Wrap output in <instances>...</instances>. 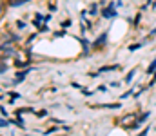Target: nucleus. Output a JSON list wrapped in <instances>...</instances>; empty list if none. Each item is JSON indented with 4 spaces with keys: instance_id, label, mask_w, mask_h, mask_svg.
<instances>
[{
    "instance_id": "7c9ffc66",
    "label": "nucleus",
    "mask_w": 156,
    "mask_h": 136,
    "mask_svg": "<svg viewBox=\"0 0 156 136\" xmlns=\"http://www.w3.org/2000/svg\"><path fill=\"white\" fill-rule=\"evenodd\" d=\"M98 91H102V92H105V91H107V87H105V85H100V87H98Z\"/></svg>"
},
{
    "instance_id": "0eeeda50",
    "label": "nucleus",
    "mask_w": 156,
    "mask_h": 136,
    "mask_svg": "<svg viewBox=\"0 0 156 136\" xmlns=\"http://www.w3.org/2000/svg\"><path fill=\"white\" fill-rule=\"evenodd\" d=\"M27 2H31V0H11V2H9V7L15 9V7H20V5H24V4H27Z\"/></svg>"
},
{
    "instance_id": "393cba45",
    "label": "nucleus",
    "mask_w": 156,
    "mask_h": 136,
    "mask_svg": "<svg viewBox=\"0 0 156 136\" xmlns=\"http://www.w3.org/2000/svg\"><path fill=\"white\" fill-rule=\"evenodd\" d=\"M153 85H156V73L153 75V80L149 82V87H153Z\"/></svg>"
},
{
    "instance_id": "423d86ee",
    "label": "nucleus",
    "mask_w": 156,
    "mask_h": 136,
    "mask_svg": "<svg viewBox=\"0 0 156 136\" xmlns=\"http://www.w3.org/2000/svg\"><path fill=\"white\" fill-rule=\"evenodd\" d=\"M136 73H138V69H131V71L125 75L123 82H125V84H133V80H134V76H136Z\"/></svg>"
},
{
    "instance_id": "6e6552de",
    "label": "nucleus",
    "mask_w": 156,
    "mask_h": 136,
    "mask_svg": "<svg viewBox=\"0 0 156 136\" xmlns=\"http://www.w3.org/2000/svg\"><path fill=\"white\" fill-rule=\"evenodd\" d=\"M71 26H73V20H71V18H64V20L60 22V27H62V29H69Z\"/></svg>"
},
{
    "instance_id": "412c9836",
    "label": "nucleus",
    "mask_w": 156,
    "mask_h": 136,
    "mask_svg": "<svg viewBox=\"0 0 156 136\" xmlns=\"http://www.w3.org/2000/svg\"><path fill=\"white\" fill-rule=\"evenodd\" d=\"M55 37H56V38H60V37H66V29H62V31H56V33H55Z\"/></svg>"
},
{
    "instance_id": "a878e982",
    "label": "nucleus",
    "mask_w": 156,
    "mask_h": 136,
    "mask_svg": "<svg viewBox=\"0 0 156 136\" xmlns=\"http://www.w3.org/2000/svg\"><path fill=\"white\" fill-rule=\"evenodd\" d=\"M71 85H73V87H75V89H80V91H83V87H82V85H80V84H76V82H73V84H71Z\"/></svg>"
},
{
    "instance_id": "c85d7f7f",
    "label": "nucleus",
    "mask_w": 156,
    "mask_h": 136,
    "mask_svg": "<svg viewBox=\"0 0 156 136\" xmlns=\"http://www.w3.org/2000/svg\"><path fill=\"white\" fill-rule=\"evenodd\" d=\"M5 116H7V111H5V107L2 105V118H5Z\"/></svg>"
},
{
    "instance_id": "20e7f679",
    "label": "nucleus",
    "mask_w": 156,
    "mask_h": 136,
    "mask_svg": "<svg viewBox=\"0 0 156 136\" xmlns=\"http://www.w3.org/2000/svg\"><path fill=\"white\" fill-rule=\"evenodd\" d=\"M122 65H118V64H115V65H102L100 69H98V73H109V71H118Z\"/></svg>"
},
{
    "instance_id": "5701e85b",
    "label": "nucleus",
    "mask_w": 156,
    "mask_h": 136,
    "mask_svg": "<svg viewBox=\"0 0 156 136\" xmlns=\"http://www.w3.org/2000/svg\"><path fill=\"white\" fill-rule=\"evenodd\" d=\"M147 134H149V127H145L144 131H140V133H138L136 136H147Z\"/></svg>"
},
{
    "instance_id": "dca6fc26",
    "label": "nucleus",
    "mask_w": 156,
    "mask_h": 136,
    "mask_svg": "<svg viewBox=\"0 0 156 136\" xmlns=\"http://www.w3.org/2000/svg\"><path fill=\"white\" fill-rule=\"evenodd\" d=\"M56 131H58V127H49L47 131H44V134L49 136V134H53V133H56Z\"/></svg>"
},
{
    "instance_id": "f3484780",
    "label": "nucleus",
    "mask_w": 156,
    "mask_h": 136,
    "mask_svg": "<svg viewBox=\"0 0 156 136\" xmlns=\"http://www.w3.org/2000/svg\"><path fill=\"white\" fill-rule=\"evenodd\" d=\"M47 114H49V113H47V109H42V111H38V113H37V116H38V118H45Z\"/></svg>"
},
{
    "instance_id": "c756f323",
    "label": "nucleus",
    "mask_w": 156,
    "mask_h": 136,
    "mask_svg": "<svg viewBox=\"0 0 156 136\" xmlns=\"http://www.w3.org/2000/svg\"><path fill=\"white\" fill-rule=\"evenodd\" d=\"M115 4H116V7H122V5H123V0H116Z\"/></svg>"
},
{
    "instance_id": "7ed1b4c3",
    "label": "nucleus",
    "mask_w": 156,
    "mask_h": 136,
    "mask_svg": "<svg viewBox=\"0 0 156 136\" xmlns=\"http://www.w3.org/2000/svg\"><path fill=\"white\" fill-rule=\"evenodd\" d=\"M94 107H98V109H120L122 103H120V102H118V103H98V105H94Z\"/></svg>"
},
{
    "instance_id": "bb28decb",
    "label": "nucleus",
    "mask_w": 156,
    "mask_h": 136,
    "mask_svg": "<svg viewBox=\"0 0 156 136\" xmlns=\"http://www.w3.org/2000/svg\"><path fill=\"white\" fill-rule=\"evenodd\" d=\"M37 35H38V33H37ZM37 35H31V37H29V38H27V44H31V42H33V40H35V38H37Z\"/></svg>"
},
{
    "instance_id": "cd10ccee",
    "label": "nucleus",
    "mask_w": 156,
    "mask_h": 136,
    "mask_svg": "<svg viewBox=\"0 0 156 136\" xmlns=\"http://www.w3.org/2000/svg\"><path fill=\"white\" fill-rule=\"evenodd\" d=\"M111 87H120V82H109Z\"/></svg>"
},
{
    "instance_id": "9d476101",
    "label": "nucleus",
    "mask_w": 156,
    "mask_h": 136,
    "mask_svg": "<svg viewBox=\"0 0 156 136\" xmlns=\"http://www.w3.org/2000/svg\"><path fill=\"white\" fill-rule=\"evenodd\" d=\"M140 22H142V11H140V13H136V16H134V20H133V26H134V27H138V26H140Z\"/></svg>"
},
{
    "instance_id": "f257e3e1",
    "label": "nucleus",
    "mask_w": 156,
    "mask_h": 136,
    "mask_svg": "<svg viewBox=\"0 0 156 136\" xmlns=\"http://www.w3.org/2000/svg\"><path fill=\"white\" fill-rule=\"evenodd\" d=\"M100 15H102L104 18H107V20H113V18H116V16H118L116 4H113V2H109V5H104V7H102V11H100Z\"/></svg>"
},
{
    "instance_id": "aec40b11",
    "label": "nucleus",
    "mask_w": 156,
    "mask_h": 136,
    "mask_svg": "<svg viewBox=\"0 0 156 136\" xmlns=\"http://www.w3.org/2000/svg\"><path fill=\"white\" fill-rule=\"evenodd\" d=\"M47 31H49V26H47V24H44V26L38 29V33H47Z\"/></svg>"
},
{
    "instance_id": "2eb2a0df",
    "label": "nucleus",
    "mask_w": 156,
    "mask_h": 136,
    "mask_svg": "<svg viewBox=\"0 0 156 136\" xmlns=\"http://www.w3.org/2000/svg\"><path fill=\"white\" fill-rule=\"evenodd\" d=\"M140 47H142V44L138 42V44H131V45H129V47H127V49H129V51L133 53V51H136V49H140Z\"/></svg>"
},
{
    "instance_id": "9b49d317",
    "label": "nucleus",
    "mask_w": 156,
    "mask_h": 136,
    "mask_svg": "<svg viewBox=\"0 0 156 136\" xmlns=\"http://www.w3.org/2000/svg\"><path fill=\"white\" fill-rule=\"evenodd\" d=\"M13 124H15L16 127H20V129H26V122H24L20 116H18V120H13Z\"/></svg>"
},
{
    "instance_id": "6ab92c4d",
    "label": "nucleus",
    "mask_w": 156,
    "mask_h": 136,
    "mask_svg": "<svg viewBox=\"0 0 156 136\" xmlns=\"http://www.w3.org/2000/svg\"><path fill=\"white\" fill-rule=\"evenodd\" d=\"M5 71H7V64H5V58H4V60H2V69H0V73L5 75Z\"/></svg>"
},
{
    "instance_id": "2f4dec72",
    "label": "nucleus",
    "mask_w": 156,
    "mask_h": 136,
    "mask_svg": "<svg viewBox=\"0 0 156 136\" xmlns=\"http://www.w3.org/2000/svg\"><path fill=\"white\" fill-rule=\"evenodd\" d=\"M149 37H151V38H153V37H156V27H154V29H151V35H149Z\"/></svg>"
},
{
    "instance_id": "4468645a",
    "label": "nucleus",
    "mask_w": 156,
    "mask_h": 136,
    "mask_svg": "<svg viewBox=\"0 0 156 136\" xmlns=\"http://www.w3.org/2000/svg\"><path fill=\"white\" fill-rule=\"evenodd\" d=\"M9 96H11V100H18V98H22V94L20 92H15V91H11V92H7Z\"/></svg>"
},
{
    "instance_id": "39448f33",
    "label": "nucleus",
    "mask_w": 156,
    "mask_h": 136,
    "mask_svg": "<svg viewBox=\"0 0 156 136\" xmlns=\"http://www.w3.org/2000/svg\"><path fill=\"white\" fill-rule=\"evenodd\" d=\"M100 11H102V9H100V4H96V2L91 4V7H89V15H91V16H98Z\"/></svg>"
},
{
    "instance_id": "a211bd4d",
    "label": "nucleus",
    "mask_w": 156,
    "mask_h": 136,
    "mask_svg": "<svg viewBox=\"0 0 156 136\" xmlns=\"http://www.w3.org/2000/svg\"><path fill=\"white\" fill-rule=\"evenodd\" d=\"M51 18H53V13H49V15H44V24H49V22H51Z\"/></svg>"
},
{
    "instance_id": "4be33fe9",
    "label": "nucleus",
    "mask_w": 156,
    "mask_h": 136,
    "mask_svg": "<svg viewBox=\"0 0 156 136\" xmlns=\"http://www.w3.org/2000/svg\"><path fill=\"white\" fill-rule=\"evenodd\" d=\"M9 124H11L9 120H5V118H2V122H0V127H7Z\"/></svg>"
},
{
    "instance_id": "b1692460",
    "label": "nucleus",
    "mask_w": 156,
    "mask_h": 136,
    "mask_svg": "<svg viewBox=\"0 0 156 136\" xmlns=\"http://www.w3.org/2000/svg\"><path fill=\"white\" fill-rule=\"evenodd\" d=\"M49 11H51V13H56L58 9H56V5H55V4H49Z\"/></svg>"
},
{
    "instance_id": "ddd939ff",
    "label": "nucleus",
    "mask_w": 156,
    "mask_h": 136,
    "mask_svg": "<svg viewBox=\"0 0 156 136\" xmlns=\"http://www.w3.org/2000/svg\"><path fill=\"white\" fill-rule=\"evenodd\" d=\"M26 26H27V22H24V20H18V22H16V29H18V31L26 29Z\"/></svg>"
},
{
    "instance_id": "f8f14e48",
    "label": "nucleus",
    "mask_w": 156,
    "mask_h": 136,
    "mask_svg": "<svg viewBox=\"0 0 156 136\" xmlns=\"http://www.w3.org/2000/svg\"><path fill=\"white\" fill-rule=\"evenodd\" d=\"M131 94H134V89H133V87H131V89H129V91H125V92H123V94L120 96V100H125V98H129Z\"/></svg>"
},
{
    "instance_id": "f03ea898",
    "label": "nucleus",
    "mask_w": 156,
    "mask_h": 136,
    "mask_svg": "<svg viewBox=\"0 0 156 136\" xmlns=\"http://www.w3.org/2000/svg\"><path fill=\"white\" fill-rule=\"evenodd\" d=\"M107 38H109V33L104 31L96 40H93V49H100V47H104V45L107 44Z\"/></svg>"
},
{
    "instance_id": "1a4fd4ad",
    "label": "nucleus",
    "mask_w": 156,
    "mask_h": 136,
    "mask_svg": "<svg viewBox=\"0 0 156 136\" xmlns=\"http://www.w3.org/2000/svg\"><path fill=\"white\" fill-rule=\"evenodd\" d=\"M147 73H149V75H154V73H156V58L151 62V64H149V67H147Z\"/></svg>"
}]
</instances>
